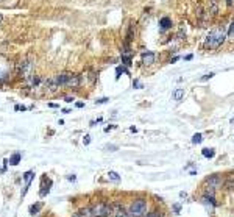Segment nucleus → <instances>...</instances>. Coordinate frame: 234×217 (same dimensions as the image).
Listing matches in <instances>:
<instances>
[{"mask_svg":"<svg viewBox=\"0 0 234 217\" xmlns=\"http://www.w3.org/2000/svg\"><path fill=\"white\" fill-rule=\"evenodd\" d=\"M34 178V172L33 170H28V172H25L24 173V180H25V189L22 191V197L27 194V191H28V188H30V184H31V180Z\"/></svg>","mask_w":234,"mask_h":217,"instance_id":"obj_8","label":"nucleus"},{"mask_svg":"<svg viewBox=\"0 0 234 217\" xmlns=\"http://www.w3.org/2000/svg\"><path fill=\"white\" fill-rule=\"evenodd\" d=\"M105 149H106V150H109V152H116L117 147H116V145H106Z\"/></svg>","mask_w":234,"mask_h":217,"instance_id":"obj_25","label":"nucleus"},{"mask_svg":"<svg viewBox=\"0 0 234 217\" xmlns=\"http://www.w3.org/2000/svg\"><path fill=\"white\" fill-rule=\"evenodd\" d=\"M56 81H58L59 86H64V88H78L81 80L76 73H72V72H63L59 75L55 77Z\"/></svg>","mask_w":234,"mask_h":217,"instance_id":"obj_2","label":"nucleus"},{"mask_svg":"<svg viewBox=\"0 0 234 217\" xmlns=\"http://www.w3.org/2000/svg\"><path fill=\"white\" fill-rule=\"evenodd\" d=\"M2 19H3V17H2V13H0V22H2Z\"/></svg>","mask_w":234,"mask_h":217,"instance_id":"obj_33","label":"nucleus"},{"mask_svg":"<svg viewBox=\"0 0 234 217\" xmlns=\"http://www.w3.org/2000/svg\"><path fill=\"white\" fill-rule=\"evenodd\" d=\"M67 180H69V181H75V177H74V175H69Z\"/></svg>","mask_w":234,"mask_h":217,"instance_id":"obj_30","label":"nucleus"},{"mask_svg":"<svg viewBox=\"0 0 234 217\" xmlns=\"http://www.w3.org/2000/svg\"><path fill=\"white\" fill-rule=\"evenodd\" d=\"M111 209H113L114 217H128V211H125V208L120 203H113L111 205Z\"/></svg>","mask_w":234,"mask_h":217,"instance_id":"obj_6","label":"nucleus"},{"mask_svg":"<svg viewBox=\"0 0 234 217\" xmlns=\"http://www.w3.org/2000/svg\"><path fill=\"white\" fill-rule=\"evenodd\" d=\"M83 144H84V145H89V144H91V136H89V134H86V136H84Z\"/></svg>","mask_w":234,"mask_h":217,"instance_id":"obj_23","label":"nucleus"},{"mask_svg":"<svg viewBox=\"0 0 234 217\" xmlns=\"http://www.w3.org/2000/svg\"><path fill=\"white\" fill-rule=\"evenodd\" d=\"M72 100H74V97H64V102H67V103H70Z\"/></svg>","mask_w":234,"mask_h":217,"instance_id":"obj_28","label":"nucleus"},{"mask_svg":"<svg viewBox=\"0 0 234 217\" xmlns=\"http://www.w3.org/2000/svg\"><path fill=\"white\" fill-rule=\"evenodd\" d=\"M226 33H228V31H226L225 27H217V28H214L212 31L208 34V38H206L205 49H209V50L218 49L225 42L226 38H228V36H226Z\"/></svg>","mask_w":234,"mask_h":217,"instance_id":"obj_1","label":"nucleus"},{"mask_svg":"<svg viewBox=\"0 0 234 217\" xmlns=\"http://www.w3.org/2000/svg\"><path fill=\"white\" fill-rule=\"evenodd\" d=\"M201 141H203V136H201L200 133L194 134V138H192V144H200Z\"/></svg>","mask_w":234,"mask_h":217,"instance_id":"obj_19","label":"nucleus"},{"mask_svg":"<svg viewBox=\"0 0 234 217\" xmlns=\"http://www.w3.org/2000/svg\"><path fill=\"white\" fill-rule=\"evenodd\" d=\"M179 60V56H173V58H172V60H170V63H176V61H178Z\"/></svg>","mask_w":234,"mask_h":217,"instance_id":"obj_29","label":"nucleus"},{"mask_svg":"<svg viewBox=\"0 0 234 217\" xmlns=\"http://www.w3.org/2000/svg\"><path fill=\"white\" fill-rule=\"evenodd\" d=\"M184 97V89H175V92H173V100H176V102H181V99Z\"/></svg>","mask_w":234,"mask_h":217,"instance_id":"obj_13","label":"nucleus"},{"mask_svg":"<svg viewBox=\"0 0 234 217\" xmlns=\"http://www.w3.org/2000/svg\"><path fill=\"white\" fill-rule=\"evenodd\" d=\"M223 186L226 189H233L234 188V173H229L228 177L223 180Z\"/></svg>","mask_w":234,"mask_h":217,"instance_id":"obj_11","label":"nucleus"},{"mask_svg":"<svg viewBox=\"0 0 234 217\" xmlns=\"http://www.w3.org/2000/svg\"><path fill=\"white\" fill-rule=\"evenodd\" d=\"M92 209V217H108L109 214H113V209H111L109 203H98L91 206Z\"/></svg>","mask_w":234,"mask_h":217,"instance_id":"obj_4","label":"nucleus"},{"mask_svg":"<svg viewBox=\"0 0 234 217\" xmlns=\"http://www.w3.org/2000/svg\"><path fill=\"white\" fill-rule=\"evenodd\" d=\"M108 97H102V99H98V100H95V105H103V103H106L108 102Z\"/></svg>","mask_w":234,"mask_h":217,"instance_id":"obj_22","label":"nucleus"},{"mask_svg":"<svg viewBox=\"0 0 234 217\" xmlns=\"http://www.w3.org/2000/svg\"><path fill=\"white\" fill-rule=\"evenodd\" d=\"M19 75L20 77H30V72H31V63H28V61H22L20 64H19Z\"/></svg>","mask_w":234,"mask_h":217,"instance_id":"obj_7","label":"nucleus"},{"mask_svg":"<svg viewBox=\"0 0 234 217\" xmlns=\"http://www.w3.org/2000/svg\"><path fill=\"white\" fill-rule=\"evenodd\" d=\"M20 158H22V155L19 152L14 153V155H11V156H10V164L11 166H17L19 162H20Z\"/></svg>","mask_w":234,"mask_h":217,"instance_id":"obj_12","label":"nucleus"},{"mask_svg":"<svg viewBox=\"0 0 234 217\" xmlns=\"http://www.w3.org/2000/svg\"><path fill=\"white\" fill-rule=\"evenodd\" d=\"M42 208V203H36V205H31L30 206V214L31 216H36L38 212H39V209Z\"/></svg>","mask_w":234,"mask_h":217,"instance_id":"obj_14","label":"nucleus"},{"mask_svg":"<svg viewBox=\"0 0 234 217\" xmlns=\"http://www.w3.org/2000/svg\"><path fill=\"white\" fill-rule=\"evenodd\" d=\"M192 58H194V55H192V53H189V55H186V56H184V60H186V61H190Z\"/></svg>","mask_w":234,"mask_h":217,"instance_id":"obj_26","label":"nucleus"},{"mask_svg":"<svg viewBox=\"0 0 234 217\" xmlns=\"http://www.w3.org/2000/svg\"><path fill=\"white\" fill-rule=\"evenodd\" d=\"M155 60H156V55L153 52H145V53H142V63L144 64L150 66V64L155 63Z\"/></svg>","mask_w":234,"mask_h":217,"instance_id":"obj_9","label":"nucleus"},{"mask_svg":"<svg viewBox=\"0 0 234 217\" xmlns=\"http://www.w3.org/2000/svg\"><path fill=\"white\" fill-rule=\"evenodd\" d=\"M172 27V19L170 17H167V16H164V17H161L159 19V28L162 30H169Z\"/></svg>","mask_w":234,"mask_h":217,"instance_id":"obj_10","label":"nucleus"},{"mask_svg":"<svg viewBox=\"0 0 234 217\" xmlns=\"http://www.w3.org/2000/svg\"><path fill=\"white\" fill-rule=\"evenodd\" d=\"M226 5H228V6H231V5H233V0H226Z\"/></svg>","mask_w":234,"mask_h":217,"instance_id":"obj_32","label":"nucleus"},{"mask_svg":"<svg viewBox=\"0 0 234 217\" xmlns=\"http://www.w3.org/2000/svg\"><path fill=\"white\" fill-rule=\"evenodd\" d=\"M145 216H147V201L144 199L134 200L128 209V217H145Z\"/></svg>","mask_w":234,"mask_h":217,"instance_id":"obj_3","label":"nucleus"},{"mask_svg":"<svg viewBox=\"0 0 234 217\" xmlns=\"http://www.w3.org/2000/svg\"><path fill=\"white\" fill-rule=\"evenodd\" d=\"M201 153H203L205 158H214V155H216V152H214L212 149H203Z\"/></svg>","mask_w":234,"mask_h":217,"instance_id":"obj_16","label":"nucleus"},{"mask_svg":"<svg viewBox=\"0 0 234 217\" xmlns=\"http://www.w3.org/2000/svg\"><path fill=\"white\" fill-rule=\"evenodd\" d=\"M228 38L234 41V21L229 24V28H228Z\"/></svg>","mask_w":234,"mask_h":217,"instance_id":"obj_17","label":"nucleus"},{"mask_svg":"<svg viewBox=\"0 0 234 217\" xmlns=\"http://www.w3.org/2000/svg\"><path fill=\"white\" fill-rule=\"evenodd\" d=\"M83 106H84V103H81V102L76 103V108H83Z\"/></svg>","mask_w":234,"mask_h":217,"instance_id":"obj_31","label":"nucleus"},{"mask_svg":"<svg viewBox=\"0 0 234 217\" xmlns=\"http://www.w3.org/2000/svg\"><path fill=\"white\" fill-rule=\"evenodd\" d=\"M122 63L125 66H131V56L130 55H122Z\"/></svg>","mask_w":234,"mask_h":217,"instance_id":"obj_18","label":"nucleus"},{"mask_svg":"<svg viewBox=\"0 0 234 217\" xmlns=\"http://www.w3.org/2000/svg\"><path fill=\"white\" fill-rule=\"evenodd\" d=\"M122 72L128 73V72H126V69H125V67H117V69H116V73H117V75H116V78H117V80L120 78V73H122Z\"/></svg>","mask_w":234,"mask_h":217,"instance_id":"obj_21","label":"nucleus"},{"mask_svg":"<svg viewBox=\"0 0 234 217\" xmlns=\"http://www.w3.org/2000/svg\"><path fill=\"white\" fill-rule=\"evenodd\" d=\"M222 184H223V178H222L220 175H211L208 180H206V186L211 189H218V188H222Z\"/></svg>","mask_w":234,"mask_h":217,"instance_id":"obj_5","label":"nucleus"},{"mask_svg":"<svg viewBox=\"0 0 234 217\" xmlns=\"http://www.w3.org/2000/svg\"><path fill=\"white\" fill-rule=\"evenodd\" d=\"M108 178H109V180H113V181H116V183H119V181H120V177H119V173L114 172V170H109V172H108Z\"/></svg>","mask_w":234,"mask_h":217,"instance_id":"obj_15","label":"nucleus"},{"mask_svg":"<svg viewBox=\"0 0 234 217\" xmlns=\"http://www.w3.org/2000/svg\"><path fill=\"white\" fill-rule=\"evenodd\" d=\"M145 217H158V214H156V211H153V212H150V214H147Z\"/></svg>","mask_w":234,"mask_h":217,"instance_id":"obj_27","label":"nucleus"},{"mask_svg":"<svg viewBox=\"0 0 234 217\" xmlns=\"http://www.w3.org/2000/svg\"><path fill=\"white\" fill-rule=\"evenodd\" d=\"M214 77V73L211 72V73H208V75H205V77H201V81H206V80H209V78H212Z\"/></svg>","mask_w":234,"mask_h":217,"instance_id":"obj_24","label":"nucleus"},{"mask_svg":"<svg viewBox=\"0 0 234 217\" xmlns=\"http://www.w3.org/2000/svg\"><path fill=\"white\" fill-rule=\"evenodd\" d=\"M217 11H218V8H217V3H216V0H212V6H211V10H209L211 16H216V14H217Z\"/></svg>","mask_w":234,"mask_h":217,"instance_id":"obj_20","label":"nucleus"}]
</instances>
